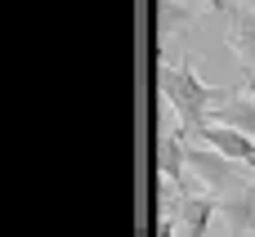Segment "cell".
Listing matches in <instances>:
<instances>
[{"instance_id": "4fadbf2b", "label": "cell", "mask_w": 255, "mask_h": 237, "mask_svg": "<svg viewBox=\"0 0 255 237\" xmlns=\"http://www.w3.org/2000/svg\"><path fill=\"white\" fill-rule=\"evenodd\" d=\"M247 170H251V175H255V161H251V166H247Z\"/></svg>"}, {"instance_id": "9c48e42d", "label": "cell", "mask_w": 255, "mask_h": 237, "mask_svg": "<svg viewBox=\"0 0 255 237\" xmlns=\"http://www.w3.org/2000/svg\"><path fill=\"white\" fill-rule=\"evenodd\" d=\"M206 9L202 4H184V0H152V18H157V31L161 36H179L188 31Z\"/></svg>"}, {"instance_id": "6da1fadb", "label": "cell", "mask_w": 255, "mask_h": 237, "mask_svg": "<svg viewBox=\"0 0 255 237\" xmlns=\"http://www.w3.org/2000/svg\"><path fill=\"white\" fill-rule=\"evenodd\" d=\"M157 90H161V99H170L179 130H193V134L202 125H211V108L229 94L224 85H206L188 63H161L157 67Z\"/></svg>"}, {"instance_id": "3957f363", "label": "cell", "mask_w": 255, "mask_h": 237, "mask_svg": "<svg viewBox=\"0 0 255 237\" xmlns=\"http://www.w3.org/2000/svg\"><path fill=\"white\" fill-rule=\"evenodd\" d=\"M224 40L242 58V72H251L255 67V9L247 0H233L229 4V13H224Z\"/></svg>"}, {"instance_id": "8fae6325", "label": "cell", "mask_w": 255, "mask_h": 237, "mask_svg": "<svg viewBox=\"0 0 255 237\" xmlns=\"http://www.w3.org/2000/svg\"><path fill=\"white\" fill-rule=\"evenodd\" d=\"M229 4H233V0H202L206 13H229Z\"/></svg>"}, {"instance_id": "8992f818", "label": "cell", "mask_w": 255, "mask_h": 237, "mask_svg": "<svg viewBox=\"0 0 255 237\" xmlns=\"http://www.w3.org/2000/svg\"><path fill=\"white\" fill-rule=\"evenodd\" d=\"M215 215H220V197H211V193H188V197L179 202L175 229H179V237H206V229H211Z\"/></svg>"}, {"instance_id": "7a4b0ae2", "label": "cell", "mask_w": 255, "mask_h": 237, "mask_svg": "<svg viewBox=\"0 0 255 237\" xmlns=\"http://www.w3.org/2000/svg\"><path fill=\"white\" fill-rule=\"evenodd\" d=\"M188 175H193V179L202 184V193H211V197H233V193H242V188H255V179L247 175V166L220 157V152L206 148V143H188Z\"/></svg>"}, {"instance_id": "ba28073f", "label": "cell", "mask_w": 255, "mask_h": 237, "mask_svg": "<svg viewBox=\"0 0 255 237\" xmlns=\"http://www.w3.org/2000/svg\"><path fill=\"white\" fill-rule=\"evenodd\" d=\"M220 220H224L229 237H255V188L220 197Z\"/></svg>"}, {"instance_id": "5b68a950", "label": "cell", "mask_w": 255, "mask_h": 237, "mask_svg": "<svg viewBox=\"0 0 255 237\" xmlns=\"http://www.w3.org/2000/svg\"><path fill=\"white\" fill-rule=\"evenodd\" d=\"M197 139L206 143V148H215L220 157H229V161H242V166H251L255 161V139L251 134H242V130H229V125H202L197 130Z\"/></svg>"}, {"instance_id": "277c9868", "label": "cell", "mask_w": 255, "mask_h": 237, "mask_svg": "<svg viewBox=\"0 0 255 237\" xmlns=\"http://www.w3.org/2000/svg\"><path fill=\"white\" fill-rule=\"evenodd\" d=\"M157 175L170 179L188 197V143H184V130H161L157 134Z\"/></svg>"}, {"instance_id": "7c38bea8", "label": "cell", "mask_w": 255, "mask_h": 237, "mask_svg": "<svg viewBox=\"0 0 255 237\" xmlns=\"http://www.w3.org/2000/svg\"><path fill=\"white\" fill-rule=\"evenodd\" d=\"M242 85H247V94L255 99V67H251V72H242Z\"/></svg>"}, {"instance_id": "5bb4252c", "label": "cell", "mask_w": 255, "mask_h": 237, "mask_svg": "<svg viewBox=\"0 0 255 237\" xmlns=\"http://www.w3.org/2000/svg\"><path fill=\"white\" fill-rule=\"evenodd\" d=\"M247 4H251V9H255V0H247Z\"/></svg>"}, {"instance_id": "52a82bcc", "label": "cell", "mask_w": 255, "mask_h": 237, "mask_svg": "<svg viewBox=\"0 0 255 237\" xmlns=\"http://www.w3.org/2000/svg\"><path fill=\"white\" fill-rule=\"evenodd\" d=\"M211 121L215 125H229V130H242L255 139V99L242 94V90H229L215 108H211Z\"/></svg>"}, {"instance_id": "30bf717a", "label": "cell", "mask_w": 255, "mask_h": 237, "mask_svg": "<svg viewBox=\"0 0 255 237\" xmlns=\"http://www.w3.org/2000/svg\"><path fill=\"white\" fill-rule=\"evenodd\" d=\"M152 237H179V229H175V220H157V229H152Z\"/></svg>"}]
</instances>
